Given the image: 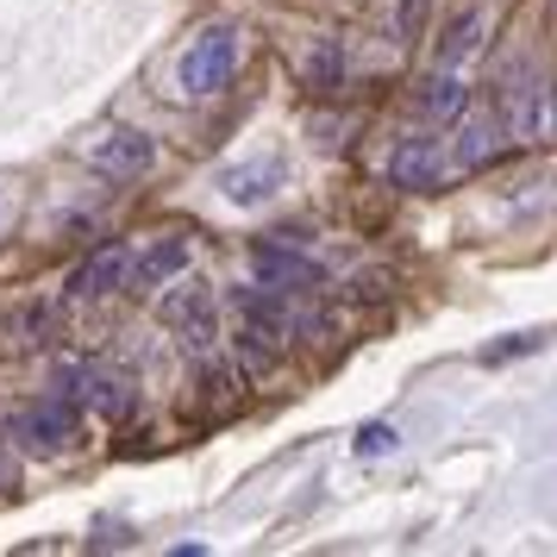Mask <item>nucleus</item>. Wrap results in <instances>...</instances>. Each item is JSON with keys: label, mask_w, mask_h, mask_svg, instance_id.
<instances>
[{"label": "nucleus", "mask_w": 557, "mask_h": 557, "mask_svg": "<svg viewBox=\"0 0 557 557\" xmlns=\"http://www.w3.org/2000/svg\"><path fill=\"white\" fill-rule=\"evenodd\" d=\"M238 63H245V26H232V20H213V26H201L195 38H188V51L176 57L182 95H201V101H207V95L232 88Z\"/></svg>", "instance_id": "f257e3e1"}, {"label": "nucleus", "mask_w": 557, "mask_h": 557, "mask_svg": "<svg viewBox=\"0 0 557 557\" xmlns=\"http://www.w3.org/2000/svg\"><path fill=\"white\" fill-rule=\"evenodd\" d=\"M7 438L32 457H57L82 438V413H76V401H32L7 420Z\"/></svg>", "instance_id": "f03ea898"}, {"label": "nucleus", "mask_w": 557, "mask_h": 557, "mask_svg": "<svg viewBox=\"0 0 557 557\" xmlns=\"http://www.w3.org/2000/svg\"><path fill=\"white\" fill-rule=\"evenodd\" d=\"M82 157H88V170H101L113 182H132L157 163V145H151V132H138V126H107L82 145Z\"/></svg>", "instance_id": "7ed1b4c3"}, {"label": "nucleus", "mask_w": 557, "mask_h": 557, "mask_svg": "<svg viewBox=\"0 0 557 557\" xmlns=\"http://www.w3.org/2000/svg\"><path fill=\"white\" fill-rule=\"evenodd\" d=\"M163 326L176 332L188 351H207L213 345V332H220V307H213V288L207 282H176L170 295H163Z\"/></svg>", "instance_id": "20e7f679"}, {"label": "nucleus", "mask_w": 557, "mask_h": 557, "mask_svg": "<svg viewBox=\"0 0 557 557\" xmlns=\"http://www.w3.org/2000/svg\"><path fill=\"white\" fill-rule=\"evenodd\" d=\"M57 382L70 388V401L88 407V413H101V420H126L132 407H138V388L120 370H101V363H76V370H63Z\"/></svg>", "instance_id": "39448f33"}, {"label": "nucleus", "mask_w": 557, "mask_h": 557, "mask_svg": "<svg viewBox=\"0 0 557 557\" xmlns=\"http://www.w3.org/2000/svg\"><path fill=\"white\" fill-rule=\"evenodd\" d=\"M552 88H545V76H532V63H513L507 70V107H502V126L513 132V138H545L552 132Z\"/></svg>", "instance_id": "423d86ee"}, {"label": "nucleus", "mask_w": 557, "mask_h": 557, "mask_svg": "<svg viewBox=\"0 0 557 557\" xmlns=\"http://www.w3.org/2000/svg\"><path fill=\"white\" fill-rule=\"evenodd\" d=\"M507 145V126L495 107H463L457 113V138H451V170H482V163H495Z\"/></svg>", "instance_id": "0eeeda50"}, {"label": "nucleus", "mask_w": 557, "mask_h": 557, "mask_svg": "<svg viewBox=\"0 0 557 557\" xmlns=\"http://www.w3.org/2000/svg\"><path fill=\"white\" fill-rule=\"evenodd\" d=\"M257 282L263 288H276V295H307V288H320V263L301 251H288V245H276V238H257Z\"/></svg>", "instance_id": "6e6552de"}, {"label": "nucleus", "mask_w": 557, "mask_h": 557, "mask_svg": "<svg viewBox=\"0 0 557 557\" xmlns=\"http://www.w3.org/2000/svg\"><path fill=\"white\" fill-rule=\"evenodd\" d=\"M282 182H288V163L282 157H245V163H232L226 176H220V195L232 207H263V201H276Z\"/></svg>", "instance_id": "1a4fd4ad"}, {"label": "nucleus", "mask_w": 557, "mask_h": 557, "mask_svg": "<svg viewBox=\"0 0 557 557\" xmlns=\"http://www.w3.org/2000/svg\"><path fill=\"white\" fill-rule=\"evenodd\" d=\"M463 107H470V88H463V76H457V70H445V63H438V70L413 88V113H420L426 126H451Z\"/></svg>", "instance_id": "9d476101"}, {"label": "nucleus", "mask_w": 557, "mask_h": 557, "mask_svg": "<svg viewBox=\"0 0 557 557\" xmlns=\"http://www.w3.org/2000/svg\"><path fill=\"white\" fill-rule=\"evenodd\" d=\"M182 270H188V238H157L138 257H126V288H163Z\"/></svg>", "instance_id": "9b49d317"}, {"label": "nucleus", "mask_w": 557, "mask_h": 557, "mask_svg": "<svg viewBox=\"0 0 557 557\" xmlns=\"http://www.w3.org/2000/svg\"><path fill=\"white\" fill-rule=\"evenodd\" d=\"M388 176L401 182V188H438V176H445V151H438V138H407L401 151L388 157Z\"/></svg>", "instance_id": "f8f14e48"}, {"label": "nucleus", "mask_w": 557, "mask_h": 557, "mask_svg": "<svg viewBox=\"0 0 557 557\" xmlns=\"http://www.w3.org/2000/svg\"><path fill=\"white\" fill-rule=\"evenodd\" d=\"M113 288H126V245H101V251L70 276V295H76V301H101Z\"/></svg>", "instance_id": "ddd939ff"}, {"label": "nucleus", "mask_w": 557, "mask_h": 557, "mask_svg": "<svg viewBox=\"0 0 557 557\" xmlns=\"http://www.w3.org/2000/svg\"><path fill=\"white\" fill-rule=\"evenodd\" d=\"M307 82H313L320 95H332V88L345 82V51H338V38H320V45H313V57H307Z\"/></svg>", "instance_id": "4468645a"}, {"label": "nucleus", "mask_w": 557, "mask_h": 557, "mask_svg": "<svg viewBox=\"0 0 557 557\" xmlns=\"http://www.w3.org/2000/svg\"><path fill=\"white\" fill-rule=\"evenodd\" d=\"M476 38H482V13H463V20L445 32V45H438V63H445V70H457L463 57L476 51Z\"/></svg>", "instance_id": "2eb2a0df"}, {"label": "nucleus", "mask_w": 557, "mask_h": 557, "mask_svg": "<svg viewBox=\"0 0 557 557\" xmlns=\"http://www.w3.org/2000/svg\"><path fill=\"white\" fill-rule=\"evenodd\" d=\"M382 451H395V426L370 420V426L357 432V457H382Z\"/></svg>", "instance_id": "dca6fc26"}, {"label": "nucleus", "mask_w": 557, "mask_h": 557, "mask_svg": "<svg viewBox=\"0 0 557 557\" xmlns=\"http://www.w3.org/2000/svg\"><path fill=\"white\" fill-rule=\"evenodd\" d=\"M520 351H539V332H513L507 345H488V351H482V363H507V357H520Z\"/></svg>", "instance_id": "f3484780"}, {"label": "nucleus", "mask_w": 557, "mask_h": 557, "mask_svg": "<svg viewBox=\"0 0 557 557\" xmlns=\"http://www.w3.org/2000/svg\"><path fill=\"white\" fill-rule=\"evenodd\" d=\"M13 476H20V470H13V457L0 451V488H13Z\"/></svg>", "instance_id": "a211bd4d"}]
</instances>
